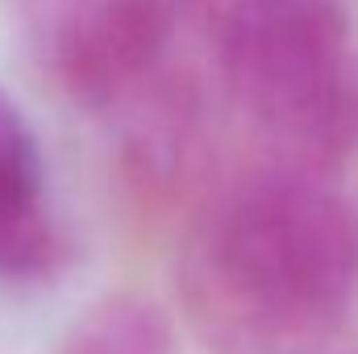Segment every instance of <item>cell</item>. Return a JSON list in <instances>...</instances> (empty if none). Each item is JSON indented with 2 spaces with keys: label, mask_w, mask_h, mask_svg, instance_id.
<instances>
[{
  "label": "cell",
  "mask_w": 358,
  "mask_h": 354,
  "mask_svg": "<svg viewBox=\"0 0 358 354\" xmlns=\"http://www.w3.org/2000/svg\"><path fill=\"white\" fill-rule=\"evenodd\" d=\"M225 88L292 167H321L350 138V29L338 0H213Z\"/></svg>",
  "instance_id": "obj_2"
},
{
  "label": "cell",
  "mask_w": 358,
  "mask_h": 354,
  "mask_svg": "<svg viewBox=\"0 0 358 354\" xmlns=\"http://www.w3.org/2000/svg\"><path fill=\"white\" fill-rule=\"evenodd\" d=\"M59 354H171V338L146 300L108 296L71 325Z\"/></svg>",
  "instance_id": "obj_5"
},
{
  "label": "cell",
  "mask_w": 358,
  "mask_h": 354,
  "mask_svg": "<svg viewBox=\"0 0 358 354\" xmlns=\"http://www.w3.org/2000/svg\"><path fill=\"white\" fill-rule=\"evenodd\" d=\"M59 255L46 204V163L34 125L0 88V279L42 275Z\"/></svg>",
  "instance_id": "obj_4"
},
{
  "label": "cell",
  "mask_w": 358,
  "mask_h": 354,
  "mask_svg": "<svg viewBox=\"0 0 358 354\" xmlns=\"http://www.w3.org/2000/svg\"><path fill=\"white\" fill-rule=\"evenodd\" d=\"M38 71L84 108H129L171 50L179 0H8Z\"/></svg>",
  "instance_id": "obj_3"
},
{
  "label": "cell",
  "mask_w": 358,
  "mask_h": 354,
  "mask_svg": "<svg viewBox=\"0 0 358 354\" xmlns=\"http://www.w3.org/2000/svg\"><path fill=\"white\" fill-rule=\"evenodd\" d=\"M358 292V208L275 167L225 187L179 255V300L208 354H325Z\"/></svg>",
  "instance_id": "obj_1"
}]
</instances>
